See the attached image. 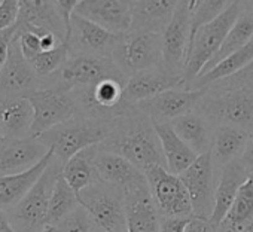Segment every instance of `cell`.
Segmentation results:
<instances>
[{
    "instance_id": "40",
    "label": "cell",
    "mask_w": 253,
    "mask_h": 232,
    "mask_svg": "<svg viewBox=\"0 0 253 232\" xmlns=\"http://www.w3.org/2000/svg\"><path fill=\"white\" fill-rule=\"evenodd\" d=\"M185 232H217V226H214L210 219L191 217Z\"/></svg>"
},
{
    "instance_id": "8",
    "label": "cell",
    "mask_w": 253,
    "mask_h": 232,
    "mask_svg": "<svg viewBox=\"0 0 253 232\" xmlns=\"http://www.w3.org/2000/svg\"><path fill=\"white\" fill-rule=\"evenodd\" d=\"M116 80L124 85L128 82L112 57H69L63 69L43 80L42 88H61L70 91L78 86H91L103 80Z\"/></svg>"
},
{
    "instance_id": "28",
    "label": "cell",
    "mask_w": 253,
    "mask_h": 232,
    "mask_svg": "<svg viewBox=\"0 0 253 232\" xmlns=\"http://www.w3.org/2000/svg\"><path fill=\"white\" fill-rule=\"evenodd\" d=\"M252 134L231 127H216L211 146V161L214 168L220 173L228 164L241 159Z\"/></svg>"
},
{
    "instance_id": "14",
    "label": "cell",
    "mask_w": 253,
    "mask_h": 232,
    "mask_svg": "<svg viewBox=\"0 0 253 232\" xmlns=\"http://www.w3.org/2000/svg\"><path fill=\"white\" fill-rule=\"evenodd\" d=\"M118 36L73 14L67 38L69 54L70 57H112Z\"/></svg>"
},
{
    "instance_id": "12",
    "label": "cell",
    "mask_w": 253,
    "mask_h": 232,
    "mask_svg": "<svg viewBox=\"0 0 253 232\" xmlns=\"http://www.w3.org/2000/svg\"><path fill=\"white\" fill-rule=\"evenodd\" d=\"M191 39V0H179L170 24L163 32L161 66L185 76V66Z\"/></svg>"
},
{
    "instance_id": "18",
    "label": "cell",
    "mask_w": 253,
    "mask_h": 232,
    "mask_svg": "<svg viewBox=\"0 0 253 232\" xmlns=\"http://www.w3.org/2000/svg\"><path fill=\"white\" fill-rule=\"evenodd\" d=\"M49 148L36 137L6 139L0 143V177L24 173L39 164Z\"/></svg>"
},
{
    "instance_id": "46",
    "label": "cell",
    "mask_w": 253,
    "mask_h": 232,
    "mask_svg": "<svg viewBox=\"0 0 253 232\" xmlns=\"http://www.w3.org/2000/svg\"><path fill=\"white\" fill-rule=\"evenodd\" d=\"M92 232H100V231H95V229H92ZM126 232H128V231H126Z\"/></svg>"
},
{
    "instance_id": "7",
    "label": "cell",
    "mask_w": 253,
    "mask_h": 232,
    "mask_svg": "<svg viewBox=\"0 0 253 232\" xmlns=\"http://www.w3.org/2000/svg\"><path fill=\"white\" fill-rule=\"evenodd\" d=\"M78 198L92 222V229L100 232H126L124 191L97 182L81 191Z\"/></svg>"
},
{
    "instance_id": "5",
    "label": "cell",
    "mask_w": 253,
    "mask_h": 232,
    "mask_svg": "<svg viewBox=\"0 0 253 232\" xmlns=\"http://www.w3.org/2000/svg\"><path fill=\"white\" fill-rule=\"evenodd\" d=\"M61 171L63 164L54 156L49 167L30 192L14 208L8 210V216L15 232H42L48 226L49 201Z\"/></svg>"
},
{
    "instance_id": "36",
    "label": "cell",
    "mask_w": 253,
    "mask_h": 232,
    "mask_svg": "<svg viewBox=\"0 0 253 232\" xmlns=\"http://www.w3.org/2000/svg\"><path fill=\"white\" fill-rule=\"evenodd\" d=\"M21 0H0V32L17 26Z\"/></svg>"
},
{
    "instance_id": "1",
    "label": "cell",
    "mask_w": 253,
    "mask_h": 232,
    "mask_svg": "<svg viewBox=\"0 0 253 232\" xmlns=\"http://www.w3.org/2000/svg\"><path fill=\"white\" fill-rule=\"evenodd\" d=\"M98 148L125 158L143 173L155 165L166 167L154 122L136 104L115 121L113 133Z\"/></svg>"
},
{
    "instance_id": "23",
    "label": "cell",
    "mask_w": 253,
    "mask_h": 232,
    "mask_svg": "<svg viewBox=\"0 0 253 232\" xmlns=\"http://www.w3.org/2000/svg\"><path fill=\"white\" fill-rule=\"evenodd\" d=\"M179 0H131V30L163 33Z\"/></svg>"
},
{
    "instance_id": "42",
    "label": "cell",
    "mask_w": 253,
    "mask_h": 232,
    "mask_svg": "<svg viewBox=\"0 0 253 232\" xmlns=\"http://www.w3.org/2000/svg\"><path fill=\"white\" fill-rule=\"evenodd\" d=\"M241 162L246 167V170L252 174L253 173V136H252V139H250V142H249V145H247V148L241 156Z\"/></svg>"
},
{
    "instance_id": "41",
    "label": "cell",
    "mask_w": 253,
    "mask_h": 232,
    "mask_svg": "<svg viewBox=\"0 0 253 232\" xmlns=\"http://www.w3.org/2000/svg\"><path fill=\"white\" fill-rule=\"evenodd\" d=\"M14 36H15V27L5 30V32H0V70L5 66V61L8 58V51H9Z\"/></svg>"
},
{
    "instance_id": "17",
    "label": "cell",
    "mask_w": 253,
    "mask_h": 232,
    "mask_svg": "<svg viewBox=\"0 0 253 232\" xmlns=\"http://www.w3.org/2000/svg\"><path fill=\"white\" fill-rule=\"evenodd\" d=\"M185 76L173 73L163 66L140 72L128 79L124 86L122 98L128 104H139L170 89L185 88Z\"/></svg>"
},
{
    "instance_id": "13",
    "label": "cell",
    "mask_w": 253,
    "mask_h": 232,
    "mask_svg": "<svg viewBox=\"0 0 253 232\" xmlns=\"http://www.w3.org/2000/svg\"><path fill=\"white\" fill-rule=\"evenodd\" d=\"M42 86L43 80L36 75L33 66L24 58L18 39L14 38L5 66L0 70V100L26 97Z\"/></svg>"
},
{
    "instance_id": "11",
    "label": "cell",
    "mask_w": 253,
    "mask_h": 232,
    "mask_svg": "<svg viewBox=\"0 0 253 232\" xmlns=\"http://www.w3.org/2000/svg\"><path fill=\"white\" fill-rule=\"evenodd\" d=\"M219 171L214 168L211 155L206 154L183 171L179 177L188 189L194 217L210 219L214 210V195L219 180Z\"/></svg>"
},
{
    "instance_id": "43",
    "label": "cell",
    "mask_w": 253,
    "mask_h": 232,
    "mask_svg": "<svg viewBox=\"0 0 253 232\" xmlns=\"http://www.w3.org/2000/svg\"><path fill=\"white\" fill-rule=\"evenodd\" d=\"M0 232H15L11 225L9 216L2 208H0Z\"/></svg>"
},
{
    "instance_id": "21",
    "label": "cell",
    "mask_w": 253,
    "mask_h": 232,
    "mask_svg": "<svg viewBox=\"0 0 253 232\" xmlns=\"http://www.w3.org/2000/svg\"><path fill=\"white\" fill-rule=\"evenodd\" d=\"M125 219L128 232H160L161 216L152 198L149 185L124 192Z\"/></svg>"
},
{
    "instance_id": "22",
    "label": "cell",
    "mask_w": 253,
    "mask_h": 232,
    "mask_svg": "<svg viewBox=\"0 0 253 232\" xmlns=\"http://www.w3.org/2000/svg\"><path fill=\"white\" fill-rule=\"evenodd\" d=\"M249 176L250 173L246 170L241 159L234 161L220 170L214 195V210L210 217V222L214 226L219 228V225L225 220L240 192V188L244 185Z\"/></svg>"
},
{
    "instance_id": "27",
    "label": "cell",
    "mask_w": 253,
    "mask_h": 232,
    "mask_svg": "<svg viewBox=\"0 0 253 232\" xmlns=\"http://www.w3.org/2000/svg\"><path fill=\"white\" fill-rule=\"evenodd\" d=\"M154 128L161 143L167 171L180 176L197 161L198 155L176 134L171 124L154 122Z\"/></svg>"
},
{
    "instance_id": "26",
    "label": "cell",
    "mask_w": 253,
    "mask_h": 232,
    "mask_svg": "<svg viewBox=\"0 0 253 232\" xmlns=\"http://www.w3.org/2000/svg\"><path fill=\"white\" fill-rule=\"evenodd\" d=\"M176 134L198 155H206L211 152L214 127L198 112H191L185 116L170 122Z\"/></svg>"
},
{
    "instance_id": "44",
    "label": "cell",
    "mask_w": 253,
    "mask_h": 232,
    "mask_svg": "<svg viewBox=\"0 0 253 232\" xmlns=\"http://www.w3.org/2000/svg\"><path fill=\"white\" fill-rule=\"evenodd\" d=\"M42 232H58V231H57V226H54V225H48Z\"/></svg>"
},
{
    "instance_id": "9",
    "label": "cell",
    "mask_w": 253,
    "mask_h": 232,
    "mask_svg": "<svg viewBox=\"0 0 253 232\" xmlns=\"http://www.w3.org/2000/svg\"><path fill=\"white\" fill-rule=\"evenodd\" d=\"M35 110V122L30 137H39L43 133L66 124L76 115V106L70 91L61 88H41L26 95Z\"/></svg>"
},
{
    "instance_id": "35",
    "label": "cell",
    "mask_w": 253,
    "mask_h": 232,
    "mask_svg": "<svg viewBox=\"0 0 253 232\" xmlns=\"http://www.w3.org/2000/svg\"><path fill=\"white\" fill-rule=\"evenodd\" d=\"M55 226L58 232H92V222L82 207L64 217Z\"/></svg>"
},
{
    "instance_id": "24",
    "label": "cell",
    "mask_w": 253,
    "mask_h": 232,
    "mask_svg": "<svg viewBox=\"0 0 253 232\" xmlns=\"http://www.w3.org/2000/svg\"><path fill=\"white\" fill-rule=\"evenodd\" d=\"M35 110L29 98L17 97L0 100V131L5 139L30 137Z\"/></svg>"
},
{
    "instance_id": "6",
    "label": "cell",
    "mask_w": 253,
    "mask_h": 232,
    "mask_svg": "<svg viewBox=\"0 0 253 232\" xmlns=\"http://www.w3.org/2000/svg\"><path fill=\"white\" fill-rule=\"evenodd\" d=\"M112 60L126 76L158 67L163 61V33L130 30L118 36Z\"/></svg>"
},
{
    "instance_id": "15",
    "label": "cell",
    "mask_w": 253,
    "mask_h": 232,
    "mask_svg": "<svg viewBox=\"0 0 253 232\" xmlns=\"http://www.w3.org/2000/svg\"><path fill=\"white\" fill-rule=\"evenodd\" d=\"M206 89H188L177 88L170 89L163 94H158L146 101L136 104L140 110H143L152 122L170 124L174 119L194 112L203 98Z\"/></svg>"
},
{
    "instance_id": "33",
    "label": "cell",
    "mask_w": 253,
    "mask_h": 232,
    "mask_svg": "<svg viewBox=\"0 0 253 232\" xmlns=\"http://www.w3.org/2000/svg\"><path fill=\"white\" fill-rule=\"evenodd\" d=\"M231 2L226 0H191V39L203 26L223 14Z\"/></svg>"
},
{
    "instance_id": "45",
    "label": "cell",
    "mask_w": 253,
    "mask_h": 232,
    "mask_svg": "<svg viewBox=\"0 0 253 232\" xmlns=\"http://www.w3.org/2000/svg\"><path fill=\"white\" fill-rule=\"evenodd\" d=\"M3 140H6V139L3 137V134H2V131H0V143H2Z\"/></svg>"
},
{
    "instance_id": "20",
    "label": "cell",
    "mask_w": 253,
    "mask_h": 232,
    "mask_svg": "<svg viewBox=\"0 0 253 232\" xmlns=\"http://www.w3.org/2000/svg\"><path fill=\"white\" fill-rule=\"evenodd\" d=\"M92 161L100 182L119 188L124 192L148 183V179L142 170L113 152L100 149L98 145L94 146Z\"/></svg>"
},
{
    "instance_id": "2",
    "label": "cell",
    "mask_w": 253,
    "mask_h": 232,
    "mask_svg": "<svg viewBox=\"0 0 253 232\" xmlns=\"http://www.w3.org/2000/svg\"><path fill=\"white\" fill-rule=\"evenodd\" d=\"M195 112L216 127H231L253 136V88L225 86L220 83L204 88Z\"/></svg>"
},
{
    "instance_id": "39",
    "label": "cell",
    "mask_w": 253,
    "mask_h": 232,
    "mask_svg": "<svg viewBox=\"0 0 253 232\" xmlns=\"http://www.w3.org/2000/svg\"><path fill=\"white\" fill-rule=\"evenodd\" d=\"M191 217H161L160 232H185Z\"/></svg>"
},
{
    "instance_id": "34",
    "label": "cell",
    "mask_w": 253,
    "mask_h": 232,
    "mask_svg": "<svg viewBox=\"0 0 253 232\" xmlns=\"http://www.w3.org/2000/svg\"><path fill=\"white\" fill-rule=\"evenodd\" d=\"M70 54H69V43L64 42L61 43L58 48L52 49V51H48V52H42L39 54L30 64L33 66L36 75L45 80L54 75H57L63 66L67 63Z\"/></svg>"
},
{
    "instance_id": "4",
    "label": "cell",
    "mask_w": 253,
    "mask_h": 232,
    "mask_svg": "<svg viewBox=\"0 0 253 232\" xmlns=\"http://www.w3.org/2000/svg\"><path fill=\"white\" fill-rule=\"evenodd\" d=\"M243 12L241 2H231V5L211 23L203 26L189 42L186 66H185V88H188L203 72V69L213 60L222 48L229 30Z\"/></svg>"
},
{
    "instance_id": "32",
    "label": "cell",
    "mask_w": 253,
    "mask_h": 232,
    "mask_svg": "<svg viewBox=\"0 0 253 232\" xmlns=\"http://www.w3.org/2000/svg\"><path fill=\"white\" fill-rule=\"evenodd\" d=\"M81 207L78 193L70 188L63 174L58 177L48 208V225H58L64 217Z\"/></svg>"
},
{
    "instance_id": "10",
    "label": "cell",
    "mask_w": 253,
    "mask_h": 232,
    "mask_svg": "<svg viewBox=\"0 0 253 232\" xmlns=\"http://www.w3.org/2000/svg\"><path fill=\"white\" fill-rule=\"evenodd\" d=\"M145 176L161 217H194L188 189L179 176L160 165L148 168Z\"/></svg>"
},
{
    "instance_id": "29",
    "label": "cell",
    "mask_w": 253,
    "mask_h": 232,
    "mask_svg": "<svg viewBox=\"0 0 253 232\" xmlns=\"http://www.w3.org/2000/svg\"><path fill=\"white\" fill-rule=\"evenodd\" d=\"M252 61H253V38L243 48H240L238 51H235L234 54H231L223 61H220L210 72L198 76L188 86V89H203V88H207V86H210L213 83H217V82H220V80H223L226 77H231L235 73L241 72Z\"/></svg>"
},
{
    "instance_id": "25",
    "label": "cell",
    "mask_w": 253,
    "mask_h": 232,
    "mask_svg": "<svg viewBox=\"0 0 253 232\" xmlns=\"http://www.w3.org/2000/svg\"><path fill=\"white\" fill-rule=\"evenodd\" d=\"M52 159H54V152L49 149L48 155L33 168L20 174L0 177V208L2 210L14 208L38 183V180L42 177V174L49 167Z\"/></svg>"
},
{
    "instance_id": "38",
    "label": "cell",
    "mask_w": 253,
    "mask_h": 232,
    "mask_svg": "<svg viewBox=\"0 0 253 232\" xmlns=\"http://www.w3.org/2000/svg\"><path fill=\"white\" fill-rule=\"evenodd\" d=\"M55 8L58 15L61 17L66 29H67V38L70 33V24H72V17L76 11V6L79 3V0H55Z\"/></svg>"
},
{
    "instance_id": "37",
    "label": "cell",
    "mask_w": 253,
    "mask_h": 232,
    "mask_svg": "<svg viewBox=\"0 0 253 232\" xmlns=\"http://www.w3.org/2000/svg\"><path fill=\"white\" fill-rule=\"evenodd\" d=\"M217 83L225 85V86H252L253 88V61L246 69H243L241 72H238L234 76L226 77Z\"/></svg>"
},
{
    "instance_id": "16",
    "label": "cell",
    "mask_w": 253,
    "mask_h": 232,
    "mask_svg": "<svg viewBox=\"0 0 253 232\" xmlns=\"http://www.w3.org/2000/svg\"><path fill=\"white\" fill-rule=\"evenodd\" d=\"M75 14L115 35L131 30V0H79Z\"/></svg>"
},
{
    "instance_id": "31",
    "label": "cell",
    "mask_w": 253,
    "mask_h": 232,
    "mask_svg": "<svg viewBox=\"0 0 253 232\" xmlns=\"http://www.w3.org/2000/svg\"><path fill=\"white\" fill-rule=\"evenodd\" d=\"M253 38V15L247 14V12H241V15L238 17V20L235 21V24L232 26V29L229 30L222 48L219 49V52L213 57V60L203 69L201 75L210 72L213 67H216L220 61H223L225 58H228L231 54H234L235 51H238L240 48H243L247 42H250ZM200 75V76H201Z\"/></svg>"
},
{
    "instance_id": "3",
    "label": "cell",
    "mask_w": 253,
    "mask_h": 232,
    "mask_svg": "<svg viewBox=\"0 0 253 232\" xmlns=\"http://www.w3.org/2000/svg\"><path fill=\"white\" fill-rule=\"evenodd\" d=\"M113 128L115 121L104 122L75 116L73 119L43 133L38 139H41L54 152L55 159L64 165L79 152L107 140Z\"/></svg>"
},
{
    "instance_id": "19",
    "label": "cell",
    "mask_w": 253,
    "mask_h": 232,
    "mask_svg": "<svg viewBox=\"0 0 253 232\" xmlns=\"http://www.w3.org/2000/svg\"><path fill=\"white\" fill-rule=\"evenodd\" d=\"M15 32L52 33L67 42V29L52 0H21Z\"/></svg>"
},
{
    "instance_id": "30",
    "label": "cell",
    "mask_w": 253,
    "mask_h": 232,
    "mask_svg": "<svg viewBox=\"0 0 253 232\" xmlns=\"http://www.w3.org/2000/svg\"><path fill=\"white\" fill-rule=\"evenodd\" d=\"M92 158H94V146L79 152L63 165L61 174L76 193L100 182Z\"/></svg>"
}]
</instances>
